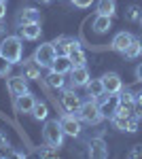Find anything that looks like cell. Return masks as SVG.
I'll return each mask as SVG.
<instances>
[{
	"mask_svg": "<svg viewBox=\"0 0 142 159\" xmlns=\"http://www.w3.org/2000/svg\"><path fill=\"white\" fill-rule=\"evenodd\" d=\"M85 89H87V96H89L91 100H100L104 93H106L102 79H89V83L85 85Z\"/></svg>",
	"mask_w": 142,
	"mask_h": 159,
	"instance_id": "obj_18",
	"label": "cell"
},
{
	"mask_svg": "<svg viewBox=\"0 0 142 159\" xmlns=\"http://www.w3.org/2000/svg\"><path fill=\"white\" fill-rule=\"evenodd\" d=\"M130 157L131 159H136V157H142V144H138V147H134L130 151Z\"/></svg>",
	"mask_w": 142,
	"mask_h": 159,
	"instance_id": "obj_33",
	"label": "cell"
},
{
	"mask_svg": "<svg viewBox=\"0 0 142 159\" xmlns=\"http://www.w3.org/2000/svg\"><path fill=\"white\" fill-rule=\"evenodd\" d=\"M32 117H34L36 121H47L49 117V106L45 102H36L34 108H32Z\"/></svg>",
	"mask_w": 142,
	"mask_h": 159,
	"instance_id": "obj_25",
	"label": "cell"
},
{
	"mask_svg": "<svg viewBox=\"0 0 142 159\" xmlns=\"http://www.w3.org/2000/svg\"><path fill=\"white\" fill-rule=\"evenodd\" d=\"M112 17H108V15H95L94 24H91V28H94V32H98V34H106L108 30L112 28V21H110Z\"/></svg>",
	"mask_w": 142,
	"mask_h": 159,
	"instance_id": "obj_21",
	"label": "cell"
},
{
	"mask_svg": "<svg viewBox=\"0 0 142 159\" xmlns=\"http://www.w3.org/2000/svg\"><path fill=\"white\" fill-rule=\"evenodd\" d=\"M47 85L51 89H64L66 87V79H64V74H57V72H51L47 74Z\"/></svg>",
	"mask_w": 142,
	"mask_h": 159,
	"instance_id": "obj_24",
	"label": "cell"
},
{
	"mask_svg": "<svg viewBox=\"0 0 142 159\" xmlns=\"http://www.w3.org/2000/svg\"><path fill=\"white\" fill-rule=\"evenodd\" d=\"M53 45H55L57 53H62V55H68L72 49L81 47V45H79V40H76V38H72V36H57L55 40H53Z\"/></svg>",
	"mask_w": 142,
	"mask_h": 159,
	"instance_id": "obj_15",
	"label": "cell"
},
{
	"mask_svg": "<svg viewBox=\"0 0 142 159\" xmlns=\"http://www.w3.org/2000/svg\"><path fill=\"white\" fill-rule=\"evenodd\" d=\"M102 83H104V89H106V93H121V89H123V81H121V76L117 72H108L102 76Z\"/></svg>",
	"mask_w": 142,
	"mask_h": 159,
	"instance_id": "obj_14",
	"label": "cell"
},
{
	"mask_svg": "<svg viewBox=\"0 0 142 159\" xmlns=\"http://www.w3.org/2000/svg\"><path fill=\"white\" fill-rule=\"evenodd\" d=\"M89 157H94V159H106L108 157V144L104 142V138H91L89 140Z\"/></svg>",
	"mask_w": 142,
	"mask_h": 159,
	"instance_id": "obj_10",
	"label": "cell"
},
{
	"mask_svg": "<svg viewBox=\"0 0 142 159\" xmlns=\"http://www.w3.org/2000/svg\"><path fill=\"white\" fill-rule=\"evenodd\" d=\"M136 79H138V81L142 83V61L138 64V66H136Z\"/></svg>",
	"mask_w": 142,
	"mask_h": 159,
	"instance_id": "obj_35",
	"label": "cell"
},
{
	"mask_svg": "<svg viewBox=\"0 0 142 159\" xmlns=\"http://www.w3.org/2000/svg\"><path fill=\"white\" fill-rule=\"evenodd\" d=\"M134 34H130V32H117L115 34V38H112V43H110V47H112V51H117V53H123V51L130 47V43L134 40Z\"/></svg>",
	"mask_w": 142,
	"mask_h": 159,
	"instance_id": "obj_16",
	"label": "cell"
},
{
	"mask_svg": "<svg viewBox=\"0 0 142 159\" xmlns=\"http://www.w3.org/2000/svg\"><path fill=\"white\" fill-rule=\"evenodd\" d=\"M43 34V28L40 24H28V25H19V36L25 40H36Z\"/></svg>",
	"mask_w": 142,
	"mask_h": 159,
	"instance_id": "obj_19",
	"label": "cell"
},
{
	"mask_svg": "<svg viewBox=\"0 0 142 159\" xmlns=\"http://www.w3.org/2000/svg\"><path fill=\"white\" fill-rule=\"evenodd\" d=\"M76 115H79V119L83 123H89V125H98V123H102V119H104V115H102V110L98 106V102L91 100V98L81 104V108L76 110Z\"/></svg>",
	"mask_w": 142,
	"mask_h": 159,
	"instance_id": "obj_2",
	"label": "cell"
},
{
	"mask_svg": "<svg viewBox=\"0 0 142 159\" xmlns=\"http://www.w3.org/2000/svg\"><path fill=\"white\" fill-rule=\"evenodd\" d=\"M13 70V64L11 61H7L4 57H0V79H7Z\"/></svg>",
	"mask_w": 142,
	"mask_h": 159,
	"instance_id": "obj_29",
	"label": "cell"
},
{
	"mask_svg": "<svg viewBox=\"0 0 142 159\" xmlns=\"http://www.w3.org/2000/svg\"><path fill=\"white\" fill-rule=\"evenodd\" d=\"M21 74H24L28 81H40V64L30 57V60L21 61Z\"/></svg>",
	"mask_w": 142,
	"mask_h": 159,
	"instance_id": "obj_12",
	"label": "cell"
},
{
	"mask_svg": "<svg viewBox=\"0 0 142 159\" xmlns=\"http://www.w3.org/2000/svg\"><path fill=\"white\" fill-rule=\"evenodd\" d=\"M15 24L17 25H28V24H40V11H36L32 7L21 9L15 15Z\"/></svg>",
	"mask_w": 142,
	"mask_h": 159,
	"instance_id": "obj_9",
	"label": "cell"
},
{
	"mask_svg": "<svg viewBox=\"0 0 142 159\" xmlns=\"http://www.w3.org/2000/svg\"><path fill=\"white\" fill-rule=\"evenodd\" d=\"M130 119L131 117H125V115H112L110 117V123L115 125V129H121V132H127V125H130Z\"/></svg>",
	"mask_w": 142,
	"mask_h": 159,
	"instance_id": "obj_26",
	"label": "cell"
},
{
	"mask_svg": "<svg viewBox=\"0 0 142 159\" xmlns=\"http://www.w3.org/2000/svg\"><path fill=\"white\" fill-rule=\"evenodd\" d=\"M38 155H40V157H57V148H53V147L47 144V148H40V151H38Z\"/></svg>",
	"mask_w": 142,
	"mask_h": 159,
	"instance_id": "obj_30",
	"label": "cell"
},
{
	"mask_svg": "<svg viewBox=\"0 0 142 159\" xmlns=\"http://www.w3.org/2000/svg\"><path fill=\"white\" fill-rule=\"evenodd\" d=\"M68 74H70V85L72 87H85L89 83V70L85 66H72Z\"/></svg>",
	"mask_w": 142,
	"mask_h": 159,
	"instance_id": "obj_11",
	"label": "cell"
},
{
	"mask_svg": "<svg viewBox=\"0 0 142 159\" xmlns=\"http://www.w3.org/2000/svg\"><path fill=\"white\" fill-rule=\"evenodd\" d=\"M62 104H64V108L68 110V112H76V110L81 108L83 102L76 96L74 89H64V91H62Z\"/></svg>",
	"mask_w": 142,
	"mask_h": 159,
	"instance_id": "obj_13",
	"label": "cell"
},
{
	"mask_svg": "<svg viewBox=\"0 0 142 159\" xmlns=\"http://www.w3.org/2000/svg\"><path fill=\"white\" fill-rule=\"evenodd\" d=\"M32 57L40 64V68H51V64L55 61V57H57V49H55L53 43H43V45L36 47Z\"/></svg>",
	"mask_w": 142,
	"mask_h": 159,
	"instance_id": "obj_4",
	"label": "cell"
},
{
	"mask_svg": "<svg viewBox=\"0 0 142 159\" xmlns=\"http://www.w3.org/2000/svg\"><path fill=\"white\" fill-rule=\"evenodd\" d=\"M72 68V61L68 55H62V53H57V57H55V61L51 64V70L57 74H68Z\"/></svg>",
	"mask_w": 142,
	"mask_h": 159,
	"instance_id": "obj_20",
	"label": "cell"
},
{
	"mask_svg": "<svg viewBox=\"0 0 142 159\" xmlns=\"http://www.w3.org/2000/svg\"><path fill=\"white\" fill-rule=\"evenodd\" d=\"M59 125H62V129H64V134L70 136V138H79L81 136V119H79V115L76 112H68V115H62L59 117Z\"/></svg>",
	"mask_w": 142,
	"mask_h": 159,
	"instance_id": "obj_5",
	"label": "cell"
},
{
	"mask_svg": "<svg viewBox=\"0 0 142 159\" xmlns=\"http://www.w3.org/2000/svg\"><path fill=\"white\" fill-rule=\"evenodd\" d=\"M40 2H43V4H49V2H53V0H40Z\"/></svg>",
	"mask_w": 142,
	"mask_h": 159,
	"instance_id": "obj_37",
	"label": "cell"
},
{
	"mask_svg": "<svg viewBox=\"0 0 142 159\" xmlns=\"http://www.w3.org/2000/svg\"><path fill=\"white\" fill-rule=\"evenodd\" d=\"M21 55H24V45H21V36H2L0 40V57L7 61L21 64Z\"/></svg>",
	"mask_w": 142,
	"mask_h": 159,
	"instance_id": "obj_1",
	"label": "cell"
},
{
	"mask_svg": "<svg viewBox=\"0 0 142 159\" xmlns=\"http://www.w3.org/2000/svg\"><path fill=\"white\" fill-rule=\"evenodd\" d=\"M4 15H7V2H4V0H0V21L4 19Z\"/></svg>",
	"mask_w": 142,
	"mask_h": 159,
	"instance_id": "obj_34",
	"label": "cell"
},
{
	"mask_svg": "<svg viewBox=\"0 0 142 159\" xmlns=\"http://www.w3.org/2000/svg\"><path fill=\"white\" fill-rule=\"evenodd\" d=\"M136 117H142V93H136Z\"/></svg>",
	"mask_w": 142,
	"mask_h": 159,
	"instance_id": "obj_32",
	"label": "cell"
},
{
	"mask_svg": "<svg viewBox=\"0 0 142 159\" xmlns=\"http://www.w3.org/2000/svg\"><path fill=\"white\" fill-rule=\"evenodd\" d=\"M68 57H70L72 66H85V51L81 49V47H76V49H72L70 53H68Z\"/></svg>",
	"mask_w": 142,
	"mask_h": 159,
	"instance_id": "obj_27",
	"label": "cell"
},
{
	"mask_svg": "<svg viewBox=\"0 0 142 159\" xmlns=\"http://www.w3.org/2000/svg\"><path fill=\"white\" fill-rule=\"evenodd\" d=\"M98 106L102 110L104 119H110L112 115H117V110H119V93H104L100 98V102H98Z\"/></svg>",
	"mask_w": 142,
	"mask_h": 159,
	"instance_id": "obj_6",
	"label": "cell"
},
{
	"mask_svg": "<svg viewBox=\"0 0 142 159\" xmlns=\"http://www.w3.org/2000/svg\"><path fill=\"white\" fill-rule=\"evenodd\" d=\"M140 55H142V43L138 38H134L130 43V47L123 51V57H125V60H136V57H140Z\"/></svg>",
	"mask_w": 142,
	"mask_h": 159,
	"instance_id": "obj_22",
	"label": "cell"
},
{
	"mask_svg": "<svg viewBox=\"0 0 142 159\" xmlns=\"http://www.w3.org/2000/svg\"><path fill=\"white\" fill-rule=\"evenodd\" d=\"M4 2H7V0H4Z\"/></svg>",
	"mask_w": 142,
	"mask_h": 159,
	"instance_id": "obj_39",
	"label": "cell"
},
{
	"mask_svg": "<svg viewBox=\"0 0 142 159\" xmlns=\"http://www.w3.org/2000/svg\"><path fill=\"white\" fill-rule=\"evenodd\" d=\"M0 36H7V25L0 21Z\"/></svg>",
	"mask_w": 142,
	"mask_h": 159,
	"instance_id": "obj_36",
	"label": "cell"
},
{
	"mask_svg": "<svg viewBox=\"0 0 142 159\" xmlns=\"http://www.w3.org/2000/svg\"><path fill=\"white\" fill-rule=\"evenodd\" d=\"M74 7H79V9H89L91 4H94V0H70Z\"/></svg>",
	"mask_w": 142,
	"mask_h": 159,
	"instance_id": "obj_31",
	"label": "cell"
},
{
	"mask_svg": "<svg viewBox=\"0 0 142 159\" xmlns=\"http://www.w3.org/2000/svg\"><path fill=\"white\" fill-rule=\"evenodd\" d=\"M34 104H36V98L28 91V93H24V96H17L15 98V110L17 112H24V115H32V108H34Z\"/></svg>",
	"mask_w": 142,
	"mask_h": 159,
	"instance_id": "obj_17",
	"label": "cell"
},
{
	"mask_svg": "<svg viewBox=\"0 0 142 159\" xmlns=\"http://www.w3.org/2000/svg\"><path fill=\"white\" fill-rule=\"evenodd\" d=\"M64 136L66 134H64V129H62V125H59L57 119L45 123V127H43V140L47 142L49 147L59 148L62 144H64Z\"/></svg>",
	"mask_w": 142,
	"mask_h": 159,
	"instance_id": "obj_3",
	"label": "cell"
},
{
	"mask_svg": "<svg viewBox=\"0 0 142 159\" xmlns=\"http://www.w3.org/2000/svg\"><path fill=\"white\" fill-rule=\"evenodd\" d=\"M7 89H9V93H11L13 98H17V96H24L28 93V79H25L24 74H17V76H7Z\"/></svg>",
	"mask_w": 142,
	"mask_h": 159,
	"instance_id": "obj_8",
	"label": "cell"
},
{
	"mask_svg": "<svg viewBox=\"0 0 142 159\" xmlns=\"http://www.w3.org/2000/svg\"><path fill=\"white\" fill-rule=\"evenodd\" d=\"M98 13L100 15H108V17H115V13H117L115 0H98Z\"/></svg>",
	"mask_w": 142,
	"mask_h": 159,
	"instance_id": "obj_23",
	"label": "cell"
},
{
	"mask_svg": "<svg viewBox=\"0 0 142 159\" xmlns=\"http://www.w3.org/2000/svg\"><path fill=\"white\" fill-rule=\"evenodd\" d=\"M142 17V11H140V7H136V4H131V7H127L125 9V19L127 21H138Z\"/></svg>",
	"mask_w": 142,
	"mask_h": 159,
	"instance_id": "obj_28",
	"label": "cell"
},
{
	"mask_svg": "<svg viewBox=\"0 0 142 159\" xmlns=\"http://www.w3.org/2000/svg\"><path fill=\"white\" fill-rule=\"evenodd\" d=\"M119 115H125V117H134L136 115V96L131 91H123L119 93Z\"/></svg>",
	"mask_w": 142,
	"mask_h": 159,
	"instance_id": "obj_7",
	"label": "cell"
},
{
	"mask_svg": "<svg viewBox=\"0 0 142 159\" xmlns=\"http://www.w3.org/2000/svg\"><path fill=\"white\" fill-rule=\"evenodd\" d=\"M140 24H142V17H140Z\"/></svg>",
	"mask_w": 142,
	"mask_h": 159,
	"instance_id": "obj_38",
	"label": "cell"
}]
</instances>
